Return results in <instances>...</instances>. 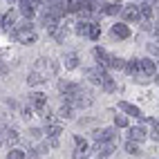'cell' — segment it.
<instances>
[{"label": "cell", "mask_w": 159, "mask_h": 159, "mask_svg": "<svg viewBox=\"0 0 159 159\" xmlns=\"http://www.w3.org/2000/svg\"><path fill=\"white\" fill-rule=\"evenodd\" d=\"M14 20H16V14H14V11H9L7 16H2V27H11Z\"/></svg>", "instance_id": "484cf974"}, {"label": "cell", "mask_w": 159, "mask_h": 159, "mask_svg": "<svg viewBox=\"0 0 159 159\" xmlns=\"http://www.w3.org/2000/svg\"><path fill=\"white\" fill-rule=\"evenodd\" d=\"M114 123L119 125V128H125V125H128V119H125V116H121V114H116V116H114Z\"/></svg>", "instance_id": "f546056e"}, {"label": "cell", "mask_w": 159, "mask_h": 159, "mask_svg": "<svg viewBox=\"0 0 159 159\" xmlns=\"http://www.w3.org/2000/svg\"><path fill=\"white\" fill-rule=\"evenodd\" d=\"M90 27H92V23H79L76 25V34L79 36H88L90 34Z\"/></svg>", "instance_id": "d6986e66"}, {"label": "cell", "mask_w": 159, "mask_h": 159, "mask_svg": "<svg viewBox=\"0 0 159 159\" xmlns=\"http://www.w3.org/2000/svg\"><path fill=\"white\" fill-rule=\"evenodd\" d=\"M114 152V143H110V141H99V146H97V155L99 157H110Z\"/></svg>", "instance_id": "52a82bcc"}, {"label": "cell", "mask_w": 159, "mask_h": 159, "mask_svg": "<svg viewBox=\"0 0 159 159\" xmlns=\"http://www.w3.org/2000/svg\"><path fill=\"white\" fill-rule=\"evenodd\" d=\"M0 143H2V139H0Z\"/></svg>", "instance_id": "e575fe53"}, {"label": "cell", "mask_w": 159, "mask_h": 159, "mask_svg": "<svg viewBox=\"0 0 159 159\" xmlns=\"http://www.w3.org/2000/svg\"><path fill=\"white\" fill-rule=\"evenodd\" d=\"M49 34L54 36L58 43H63V40H65V36H67V29H65V27H54V29H49Z\"/></svg>", "instance_id": "5bb4252c"}, {"label": "cell", "mask_w": 159, "mask_h": 159, "mask_svg": "<svg viewBox=\"0 0 159 159\" xmlns=\"http://www.w3.org/2000/svg\"><path fill=\"white\" fill-rule=\"evenodd\" d=\"M94 139H97V141H110V139H114V128L97 130V132H94Z\"/></svg>", "instance_id": "9c48e42d"}, {"label": "cell", "mask_w": 159, "mask_h": 159, "mask_svg": "<svg viewBox=\"0 0 159 159\" xmlns=\"http://www.w3.org/2000/svg\"><path fill=\"white\" fill-rule=\"evenodd\" d=\"M139 67H141V72H143L146 79L157 74V65H155V61H150V58H141V61H139Z\"/></svg>", "instance_id": "3957f363"}, {"label": "cell", "mask_w": 159, "mask_h": 159, "mask_svg": "<svg viewBox=\"0 0 159 159\" xmlns=\"http://www.w3.org/2000/svg\"><path fill=\"white\" fill-rule=\"evenodd\" d=\"M27 83H29V85H40V83H45V76L40 72H29Z\"/></svg>", "instance_id": "7c38bea8"}, {"label": "cell", "mask_w": 159, "mask_h": 159, "mask_svg": "<svg viewBox=\"0 0 159 159\" xmlns=\"http://www.w3.org/2000/svg\"><path fill=\"white\" fill-rule=\"evenodd\" d=\"M119 14L123 16V20L132 23V20H139V7H137V5H128V7H123Z\"/></svg>", "instance_id": "7a4b0ae2"}, {"label": "cell", "mask_w": 159, "mask_h": 159, "mask_svg": "<svg viewBox=\"0 0 159 159\" xmlns=\"http://www.w3.org/2000/svg\"><path fill=\"white\" fill-rule=\"evenodd\" d=\"M14 38H18L20 43H25V45H31V43H36V34L31 31V25L29 23H23V25H18L14 31Z\"/></svg>", "instance_id": "6da1fadb"}, {"label": "cell", "mask_w": 159, "mask_h": 159, "mask_svg": "<svg viewBox=\"0 0 159 159\" xmlns=\"http://www.w3.org/2000/svg\"><path fill=\"white\" fill-rule=\"evenodd\" d=\"M76 65H79V56H76V54H70V56H65V67H67V70H74Z\"/></svg>", "instance_id": "ffe728a7"}, {"label": "cell", "mask_w": 159, "mask_h": 159, "mask_svg": "<svg viewBox=\"0 0 159 159\" xmlns=\"http://www.w3.org/2000/svg\"><path fill=\"white\" fill-rule=\"evenodd\" d=\"M63 5L67 11H83V0H65Z\"/></svg>", "instance_id": "4fadbf2b"}, {"label": "cell", "mask_w": 159, "mask_h": 159, "mask_svg": "<svg viewBox=\"0 0 159 159\" xmlns=\"http://www.w3.org/2000/svg\"><path fill=\"white\" fill-rule=\"evenodd\" d=\"M139 18H152V7L150 5H141L139 7Z\"/></svg>", "instance_id": "7402d4cb"}, {"label": "cell", "mask_w": 159, "mask_h": 159, "mask_svg": "<svg viewBox=\"0 0 159 159\" xmlns=\"http://www.w3.org/2000/svg\"><path fill=\"white\" fill-rule=\"evenodd\" d=\"M85 74H88V76H90V79H92L94 83H99V85H101L103 81H108V79H110V76H108V72H105V70H101V67H94V70H88Z\"/></svg>", "instance_id": "5b68a950"}, {"label": "cell", "mask_w": 159, "mask_h": 159, "mask_svg": "<svg viewBox=\"0 0 159 159\" xmlns=\"http://www.w3.org/2000/svg\"><path fill=\"white\" fill-rule=\"evenodd\" d=\"M5 139H7V143H16V141H18V132L11 130V128H7V130H5Z\"/></svg>", "instance_id": "44dd1931"}, {"label": "cell", "mask_w": 159, "mask_h": 159, "mask_svg": "<svg viewBox=\"0 0 159 159\" xmlns=\"http://www.w3.org/2000/svg\"><path fill=\"white\" fill-rule=\"evenodd\" d=\"M101 85H103V90H105V92H114V90H116V83H114L112 79H108V81H103Z\"/></svg>", "instance_id": "4316f807"}, {"label": "cell", "mask_w": 159, "mask_h": 159, "mask_svg": "<svg viewBox=\"0 0 159 159\" xmlns=\"http://www.w3.org/2000/svg\"><path fill=\"white\" fill-rule=\"evenodd\" d=\"M119 108H121L123 112H128L130 116H137V119H143V114H141V110L137 108V105H132V103H125V101H121V103H119Z\"/></svg>", "instance_id": "ba28073f"}, {"label": "cell", "mask_w": 159, "mask_h": 159, "mask_svg": "<svg viewBox=\"0 0 159 159\" xmlns=\"http://www.w3.org/2000/svg\"><path fill=\"white\" fill-rule=\"evenodd\" d=\"M61 132H63V128H61L58 123H49L47 125V137H49V139H58Z\"/></svg>", "instance_id": "9a60e30c"}, {"label": "cell", "mask_w": 159, "mask_h": 159, "mask_svg": "<svg viewBox=\"0 0 159 159\" xmlns=\"http://www.w3.org/2000/svg\"><path fill=\"white\" fill-rule=\"evenodd\" d=\"M125 150H128L130 155H141V148L137 146L134 141H128V143H125Z\"/></svg>", "instance_id": "cb8c5ba5"}, {"label": "cell", "mask_w": 159, "mask_h": 159, "mask_svg": "<svg viewBox=\"0 0 159 159\" xmlns=\"http://www.w3.org/2000/svg\"><path fill=\"white\" fill-rule=\"evenodd\" d=\"M101 65H108V67H112V70H121V67H125V63H123L119 56L105 54V58H103V63H101Z\"/></svg>", "instance_id": "8992f818"}, {"label": "cell", "mask_w": 159, "mask_h": 159, "mask_svg": "<svg viewBox=\"0 0 159 159\" xmlns=\"http://www.w3.org/2000/svg\"><path fill=\"white\" fill-rule=\"evenodd\" d=\"M7 159H25V152L23 150H9L7 152Z\"/></svg>", "instance_id": "83f0119b"}, {"label": "cell", "mask_w": 159, "mask_h": 159, "mask_svg": "<svg viewBox=\"0 0 159 159\" xmlns=\"http://www.w3.org/2000/svg\"><path fill=\"white\" fill-rule=\"evenodd\" d=\"M40 23H43V27H45V29L49 31V29H54V27H56V18H52L49 14H45V16H43V20H40Z\"/></svg>", "instance_id": "e0dca14e"}, {"label": "cell", "mask_w": 159, "mask_h": 159, "mask_svg": "<svg viewBox=\"0 0 159 159\" xmlns=\"http://www.w3.org/2000/svg\"><path fill=\"white\" fill-rule=\"evenodd\" d=\"M43 67H45V58H40V61L36 63V70H34V72H40ZM49 67H52V72H56V70H58V65H56V63H49Z\"/></svg>", "instance_id": "d4e9b609"}, {"label": "cell", "mask_w": 159, "mask_h": 159, "mask_svg": "<svg viewBox=\"0 0 159 159\" xmlns=\"http://www.w3.org/2000/svg\"><path fill=\"white\" fill-rule=\"evenodd\" d=\"M88 36L97 40V38L101 36V27H99V25H92V27H90V34H88Z\"/></svg>", "instance_id": "f1b7e54d"}, {"label": "cell", "mask_w": 159, "mask_h": 159, "mask_svg": "<svg viewBox=\"0 0 159 159\" xmlns=\"http://www.w3.org/2000/svg\"><path fill=\"white\" fill-rule=\"evenodd\" d=\"M20 11H23V16H27V18L34 16V5H31V0H20Z\"/></svg>", "instance_id": "8fae6325"}, {"label": "cell", "mask_w": 159, "mask_h": 159, "mask_svg": "<svg viewBox=\"0 0 159 159\" xmlns=\"http://www.w3.org/2000/svg\"><path fill=\"white\" fill-rule=\"evenodd\" d=\"M72 112H74V108H70V105H63V108L58 110V116H61V119H72Z\"/></svg>", "instance_id": "603a6c76"}, {"label": "cell", "mask_w": 159, "mask_h": 159, "mask_svg": "<svg viewBox=\"0 0 159 159\" xmlns=\"http://www.w3.org/2000/svg\"><path fill=\"white\" fill-rule=\"evenodd\" d=\"M85 152H88V150H81V148H76V150H74V159H85Z\"/></svg>", "instance_id": "4dcf8cb0"}, {"label": "cell", "mask_w": 159, "mask_h": 159, "mask_svg": "<svg viewBox=\"0 0 159 159\" xmlns=\"http://www.w3.org/2000/svg\"><path fill=\"white\" fill-rule=\"evenodd\" d=\"M9 2H18V0H9Z\"/></svg>", "instance_id": "d6a6232c"}, {"label": "cell", "mask_w": 159, "mask_h": 159, "mask_svg": "<svg viewBox=\"0 0 159 159\" xmlns=\"http://www.w3.org/2000/svg\"><path fill=\"white\" fill-rule=\"evenodd\" d=\"M114 2H121V0H114Z\"/></svg>", "instance_id": "836d02e7"}, {"label": "cell", "mask_w": 159, "mask_h": 159, "mask_svg": "<svg viewBox=\"0 0 159 159\" xmlns=\"http://www.w3.org/2000/svg\"><path fill=\"white\" fill-rule=\"evenodd\" d=\"M0 27H2V14H0Z\"/></svg>", "instance_id": "1f68e13d"}, {"label": "cell", "mask_w": 159, "mask_h": 159, "mask_svg": "<svg viewBox=\"0 0 159 159\" xmlns=\"http://www.w3.org/2000/svg\"><path fill=\"white\" fill-rule=\"evenodd\" d=\"M29 103H31V108L43 110V108H45V103H47V99H45V94H43V92H31V94H29Z\"/></svg>", "instance_id": "277c9868"}, {"label": "cell", "mask_w": 159, "mask_h": 159, "mask_svg": "<svg viewBox=\"0 0 159 159\" xmlns=\"http://www.w3.org/2000/svg\"><path fill=\"white\" fill-rule=\"evenodd\" d=\"M143 137H146V130H143V128H132V130H130V139H132V141H141Z\"/></svg>", "instance_id": "ac0fdd59"}, {"label": "cell", "mask_w": 159, "mask_h": 159, "mask_svg": "<svg viewBox=\"0 0 159 159\" xmlns=\"http://www.w3.org/2000/svg\"><path fill=\"white\" fill-rule=\"evenodd\" d=\"M101 11H103V14H108V16H116V14L121 11V7H119V5H114V2H112V5H101Z\"/></svg>", "instance_id": "2e32d148"}, {"label": "cell", "mask_w": 159, "mask_h": 159, "mask_svg": "<svg viewBox=\"0 0 159 159\" xmlns=\"http://www.w3.org/2000/svg\"><path fill=\"white\" fill-rule=\"evenodd\" d=\"M112 34H114V36H119V38H128V36H130V29H128V25L116 23V25L112 27Z\"/></svg>", "instance_id": "30bf717a"}]
</instances>
